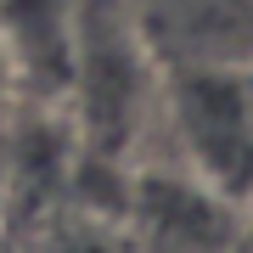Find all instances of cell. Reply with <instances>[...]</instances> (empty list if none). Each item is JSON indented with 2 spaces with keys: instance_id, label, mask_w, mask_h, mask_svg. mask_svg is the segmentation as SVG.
I'll use <instances>...</instances> for the list:
<instances>
[{
  "instance_id": "1",
  "label": "cell",
  "mask_w": 253,
  "mask_h": 253,
  "mask_svg": "<svg viewBox=\"0 0 253 253\" xmlns=\"http://www.w3.org/2000/svg\"><path fill=\"white\" fill-rule=\"evenodd\" d=\"M163 68L152 62L129 0H73V68L68 124L84 158L124 163L158 124Z\"/></svg>"
},
{
  "instance_id": "2",
  "label": "cell",
  "mask_w": 253,
  "mask_h": 253,
  "mask_svg": "<svg viewBox=\"0 0 253 253\" xmlns=\"http://www.w3.org/2000/svg\"><path fill=\"white\" fill-rule=\"evenodd\" d=\"M158 124L208 197L253 203V68L163 73Z\"/></svg>"
},
{
  "instance_id": "5",
  "label": "cell",
  "mask_w": 253,
  "mask_h": 253,
  "mask_svg": "<svg viewBox=\"0 0 253 253\" xmlns=\"http://www.w3.org/2000/svg\"><path fill=\"white\" fill-rule=\"evenodd\" d=\"M45 253H124V248H118L113 225H101V219L90 214V219H79V225H68L62 236H51Z\"/></svg>"
},
{
  "instance_id": "3",
  "label": "cell",
  "mask_w": 253,
  "mask_h": 253,
  "mask_svg": "<svg viewBox=\"0 0 253 253\" xmlns=\"http://www.w3.org/2000/svg\"><path fill=\"white\" fill-rule=\"evenodd\" d=\"M163 73L253 68V0H129Z\"/></svg>"
},
{
  "instance_id": "4",
  "label": "cell",
  "mask_w": 253,
  "mask_h": 253,
  "mask_svg": "<svg viewBox=\"0 0 253 253\" xmlns=\"http://www.w3.org/2000/svg\"><path fill=\"white\" fill-rule=\"evenodd\" d=\"M0 51L17 79V101L62 113L73 68V0H0Z\"/></svg>"
},
{
  "instance_id": "6",
  "label": "cell",
  "mask_w": 253,
  "mask_h": 253,
  "mask_svg": "<svg viewBox=\"0 0 253 253\" xmlns=\"http://www.w3.org/2000/svg\"><path fill=\"white\" fill-rule=\"evenodd\" d=\"M11 107H17V79H11V62H6V51H0V118Z\"/></svg>"
}]
</instances>
